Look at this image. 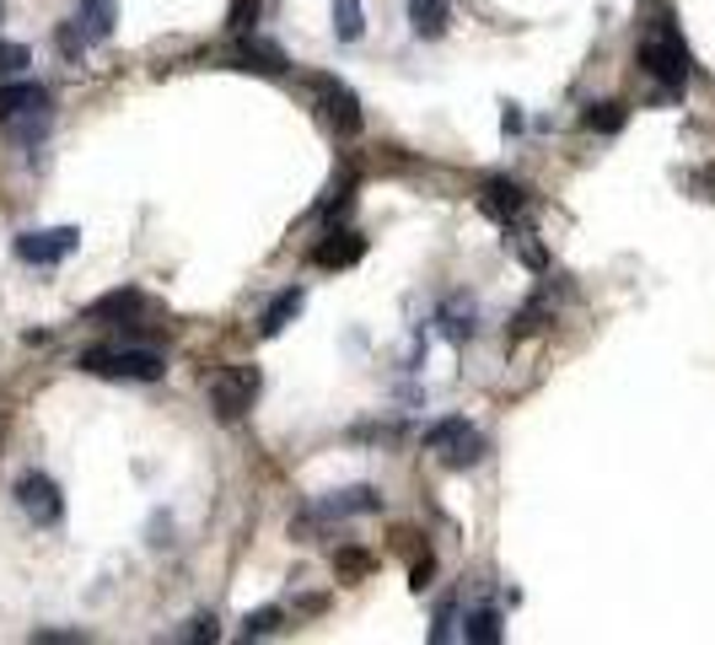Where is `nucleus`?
Returning <instances> with one entry per match:
<instances>
[{"instance_id":"nucleus-26","label":"nucleus","mask_w":715,"mask_h":645,"mask_svg":"<svg viewBox=\"0 0 715 645\" xmlns=\"http://www.w3.org/2000/svg\"><path fill=\"white\" fill-rule=\"evenodd\" d=\"M366 570H372V554H361V549L339 554V575H366Z\"/></svg>"},{"instance_id":"nucleus-30","label":"nucleus","mask_w":715,"mask_h":645,"mask_svg":"<svg viewBox=\"0 0 715 645\" xmlns=\"http://www.w3.org/2000/svg\"><path fill=\"white\" fill-rule=\"evenodd\" d=\"M452 624H458V618H452V607H441V613H436V630H430V641H436V645L452 641Z\"/></svg>"},{"instance_id":"nucleus-27","label":"nucleus","mask_w":715,"mask_h":645,"mask_svg":"<svg viewBox=\"0 0 715 645\" xmlns=\"http://www.w3.org/2000/svg\"><path fill=\"white\" fill-rule=\"evenodd\" d=\"M33 641L39 645H76V641H86L82 630H33Z\"/></svg>"},{"instance_id":"nucleus-12","label":"nucleus","mask_w":715,"mask_h":645,"mask_svg":"<svg viewBox=\"0 0 715 645\" xmlns=\"http://www.w3.org/2000/svg\"><path fill=\"white\" fill-rule=\"evenodd\" d=\"M140 307H146V296L135 285H119V290H108V296L92 302V318H135Z\"/></svg>"},{"instance_id":"nucleus-4","label":"nucleus","mask_w":715,"mask_h":645,"mask_svg":"<svg viewBox=\"0 0 715 645\" xmlns=\"http://www.w3.org/2000/svg\"><path fill=\"white\" fill-rule=\"evenodd\" d=\"M76 366L92 371V377H114V382H157L162 377V356L157 350H119V345H97Z\"/></svg>"},{"instance_id":"nucleus-14","label":"nucleus","mask_w":715,"mask_h":645,"mask_svg":"<svg viewBox=\"0 0 715 645\" xmlns=\"http://www.w3.org/2000/svg\"><path fill=\"white\" fill-rule=\"evenodd\" d=\"M76 22H82V33H86L92 43H103L108 33H114V0H82Z\"/></svg>"},{"instance_id":"nucleus-21","label":"nucleus","mask_w":715,"mask_h":645,"mask_svg":"<svg viewBox=\"0 0 715 645\" xmlns=\"http://www.w3.org/2000/svg\"><path fill=\"white\" fill-rule=\"evenodd\" d=\"M538 328H544V296H533V302L516 313V322H511V345L527 339V334H538Z\"/></svg>"},{"instance_id":"nucleus-8","label":"nucleus","mask_w":715,"mask_h":645,"mask_svg":"<svg viewBox=\"0 0 715 645\" xmlns=\"http://www.w3.org/2000/svg\"><path fill=\"white\" fill-rule=\"evenodd\" d=\"M522 204H527V189H522L516 178H484L479 210H484L490 221H505V226H511V215H522Z\"/></svg>"},{"instance_id":"nucleus-19","label":"nucleus","mask_w":715,"mask_h":645,"mask_svg":"<svg viewBox=\"0 0 715 645\" xmlns=\"http://www.w3.org/2000/svg\"><path fill=\"white\" fill-rule=\"evenodd\" d=\"M441 452H447V468H468V463H479V457H484V436L468 425L463 436H458V442H447Z\"/></svg>"},{"instance_id":"nucleus-29","label":"nucleus","mask_w":715,"mask_h":645,"mask_svg":"<svg viewBox=\"0 0 715 645\" xmlns=\"http://www.w3.org/2000/svg\"><path fill=\"white\" fill-rule=\"evenodd\" d=\"M430 575H436V560L425 554V560L415 564V570H409V586H415V592H425V586H430Z\"/></svg>"},{"instance_id":"nucleus-3","label":"nucleus","mask_w":715,"mask_h":645,"mask_svg":"<svg viewBox=\"0 0 715 645\" xmlns=\"http://www.w3.org/2000/svg\"><path fill=\"white\" fill-rule=\"evenodd\" d=\"M205 399H211L215 420H243L253 409V399H258V366H221V371H211L205 377Z\"/></svg>"},{"instance_id":"nucleus-16","label":"nucleus","mask_w":715,"mask_h":645,"mask_svg":"<svg viewBox=\"0 0 715 645\" xmlns=\"http://www.w3.org/2000/svg\"><path fill=\"white\" fill-rule=\"evenodd\" d=\"M463 641L468 645H495L501 641V613L495 607H473L463 618Z\"/></svg>"},{"instance_id":"nucleus-20","label":"nucleus","mask_w":715,"mask_h":645,"mask_svg":"<svg viewBox=\"0 0 715 645\" xmlns=\"http://www.w3.org/2000/svg\"><path fill=\"white\" fill-rule=\"evenodd\" d=\"M463 431H468V420H463V414H452V420H436V425L425 431V452H441L447 442H458Z\"/></svg>"},{"instance_id":"nucleus-6","label":"nucleus","mask_w":715,"mask_h":645,"mask_svg":"<svg viewBox=\"0 0 715 645\" xmlns=\"http://www.w3.org/2000/svg\"><path fill=\"white\" fill-rule=\"evenodd\" d=\"M76 242H82V232H76V226L22 232V237H17V258H22V264H60V258H71V253H76Z\"/></svg>"},{"instance_id":"nucleus-17","label":"nucleus","mask_w":715,"mask_h":645,"mask_svg":"<svg viewBox=\"0 0 715 645\" xmlns=\"http://www.w3.org/2000/svg\"><path fill=\"white\" fill-rule=\"evenodd\" d=\"M625 119H630V108H625V103H591L587 114H581V124H587V129H597V135H619V129H625Z\"/></svg>"},{"instance_id":"nucleus-13","label":"nucleus","mask_w":715,"mask_h":645,"mask_svg":"<svg viewBox=\"0 0 715 645\" xmlns=\"http://www.w3.org/2000/svg\"><path fill=\"white\" fill-rule=\"evenodd\" d=\"M409 28L420 39H441L447 33V0H409Z\"/></svg>"},{"instance_id":"nucleus-31","label":"nucleus","mask_w":715,"mask_h":645,"mask_svg":"<svg viewBox=\"0 0 715 645\" xmlns=\"http://www.w3.org/2000/svg\"><path fill=\"white\" fill-rule=\"evenodd\" d=\"M183 641H215V618H194V624L183 630Z\"/></svg>"},{"instance_id":"nucleus-10","label":"nucleus","mask_w":715,"mask_h":645,"mask_svg":"<svg viewBox=\"0 0 715 645\" xmlns=\"http://www.w3.org/2000/svg\"><path fill=\"white\" fill-rule=\"evenodd\" d=\"M361 253H366V242L355 237V232H339V237L312 247V264L318 269H350V264H361Z\"/></svg>"},{"instance_id":"nucleus-9","label":"nucleus","mask_w":715,"mask_h":645,"mask_svg":"<svg viewBox=\"0 0 715 645\" xmlns=\"http://www.w3.org/2000/svg\"><path fill=\"white\" fill-rule=\"evenodd\" d=\"M318 511H323V517H372V511H382V495L372 484H350V489L329 495Z\"/></svg>"},{"instance_id":"nucleus-15","label":"nucleus","mask_w":715,"mask_h":645,"mask_svg":"<svg viewBox=\"0 0 715 645\" xmlns=\"http://www.w3.org/2000/svg\"><path fill=\"white\" fill-rule=\"evenodd\" d=\"M237 71H258V76H280L286 71V60H280V49H264V43H243L237 49Z\"/></svg>"},{"instance_id":"nucleus-18","label":"nucleus","mask_w":715,"mask_h":645,"mask_svg":"<svg viewBox=\"0 0 715 645\" xmlns=\"http://www.w3.org/2000/svg\"><path fill=\"white\" fill-rule=\"evenodd\" d=\"M366 33V17H361V0H334V39L355 43Z\"/></svg>"},{"instance_id":"nucleus-24","label":"nucleus","mask_w":715,"mask_h":645,"mask_svg":"<svg viewBox=\"0 0 715 645\" xmlns=\"http://www.w3.org/2000/svg\"><path fill=\"white\" fill-rule=\"evenodd\" d=\"M280 630V607H258V613H248V641H258V635H275Z\"/></svg>"},{"instance_id":"nucleus-1","label":"nucleus","mask_w":715,"mask_h":645,"mask_svg":"<svg viewBox=\"0 0 715 645\" xmlns=\"http://www.w3.org/2000/svg\"><path fill=\"white\" fill-rule=\"evenodd\" d=\"M640 65H645V76H657L668 92H683V86H689L694 60H689V43H683L673 17H657V33L640 43Z\"/></svg>"},{"instance_id":"nucleus-7","label":"nucleus","mask_w":715,"mask_h":645,"mask_svg":"<svg viewBox=\"0 0 715 645\" xmlns=\"http://www.w3.org/2000/svg\"><path fill=\"white\" fill-rule=\"evenodd\" d=\"M312 92L323 97V108H329V119H334L339 135H361V97L334 76H312Z\"/></svg>"},{"instance_id":"nucleus-22","label":"nucleus","mask_w":715,"mask_h":645,"mask_svg":"<svg viewBox=\"0 0 715 645\" xmlns=\"http://www.w3.org/2000/svg\"><path fill=\"white\" fill-rule=\"evenodd\" d=\"M54 43H60V54H65V60H76V54H82L86 43V33H82V22H60V33H54Z\"/></svg>"},{"instance_id":"nucleus-5","label":"nucleus","mask_w":715,"mask_h":645,"mask_svg":"<svg viewBox=\"0 0 715 645\" xmlns=\"http://www.w3.org/2000/svg\"><path fill=\"white\" fill-rule=\"evenodd\" d=\"M17 506H22L39 527H60V517H65L60 484L49 479V474H22V479H17Z\"/></svg>"},{"instance_id":"nucleus-2","label":"nucleus","mask_w":715,"mask_h":645,"mask_svg":"<svg viewBox=\"0 0 715 645\" xmlns=\"http://www.w3.org/2000/svg\"><path fill=\"white\" fill-rule=\"evenodd\" d=\"M0 124L17 135V140H39L43 129H49V92H43L39 81H11V86H0Z\"/></svg>"},{"instance_id":"nucleus-23","label":"nucleus","mask_w":715,"mask_h":645,"mask_svg":"<svg viewBox=\"0 0 715 645\" xmlns=\"http://www.w3.org/2000/svg\"><path fill=\"white\" fill-rule=\"evenodd\" d=\"M253 22H258V0H232L226 28H232V33H253Z\"/></svg>"},{"instance_id":"nucleus-25","label":"nucleus","mask_w":715,"mask_h":645,"mask_svg":"<svg viewBox=\"0 0 715 645\" xmlns=\"http://www.w3.org/2000/svg\"><path fill=\"white\" fill-rule=\"evenodd\" d=\"M516 253H522V264H527V269H544V247H538V242H533V232H516Z\"/></svg>"},{"instance_id":"nucleus-11","label":"nucleus","mask_w":715,"mask_h":645,"mask_svg":"<svg viewBox=\"0 0 715 645\" xmlns=\"http://www.w3.org/2000/svg\"><path fill=\"white\" fill-rule=\"evenodd\" d=\"M296 313H301V285L280 290V296H275V302L264 307V318H258V334H264V339H275V334H280V328H286V322L296 318Z\"/></svg>"},{"instance_id":"nucleus-28","label":"nucleus","mask_w":715,"mask_h":645,"mask_svg":"<svg viewBox=\"0 0 715 645\" xmlns=\"http://www.w3.org/2000/svg\"><path fill=\"white\" fill-rule=\"evenodd\" d=\"M28 65V49L22 43H0V71H22Z\"/></svg>"}]
</instances>
